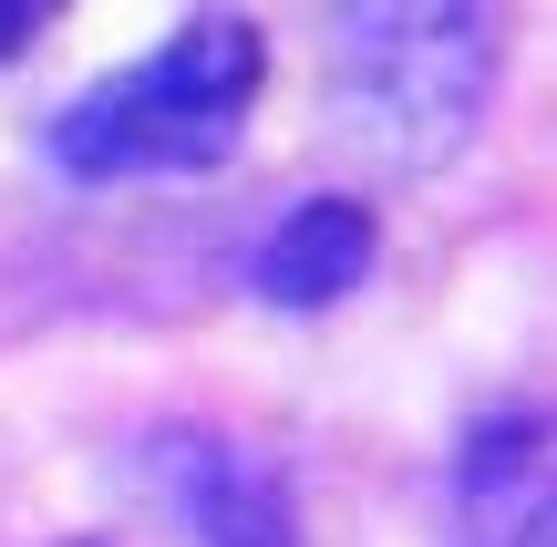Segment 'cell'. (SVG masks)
Returning <instances> with one entry per match:
<instances>
[{
    "label": "cell",
    "instance_id": "cell-1",
    "mask_svg": "<svg viewBox=\"0 0 557 547\" xmlns=\"http://www.w3.org/2000/svg\"><path fill=\"white\" fill-rule=\"evenodd\" d=\"M269 83V41L238 11H197L186 32H165L145 62L103 73L94 94H73L52 114V165L73 186H135V176H207L227 165V145L248 135Z\"/></svg>",
    "mask_w": 557,
    "mask_h": 547
},
{
    "label": "cell",
    "instance_id": "cell-2",
    "mask_svg": "<svg viewBox=\"0 0 557 547\" xmlns=\"http://www.w3.org/2000/svg\"><path fill=\"white\" fill-rule=\"evenodd\" d=\"M331 73L393 176H444L506 83V0H341Z\"/></svg>",
    "mask_w": 557,
    "mask_h": 547
},
{
    "label": "cell",
    "instance_id": "cell-3",
    "mask_svg": "<svg viewBox=\"0 0 557 547\" xmlns=\"http://www.w3.org/2000/svg\"><path fill=\"white\" fill-rule=\"evenodd\" d=\"M145 475H156L165 517L186 527V547H310L278 455H259L248 434L156 424V434H145Z\"/></svg>",
    "mask_w": 557,
    "mask_h": 547
},
{
    "label": "cell",
    "instance_id": "cell-4",
    "mask_svg": "<svg viewBox=\"0 0 557 547\" xmlns=\"http://www.w3.org/2000/svg\"><path fill=\"white\" fill-rule=\"evenodd\" d=\"M465 527L485 547H557V403H496L455 455Z\"/></svg>",
    "mask_w": 557,
    "mask_h": 547
},
{
    "label": "cell",
    "instance_id": "cell-5",
    "mask_svg": "<svg viewBox=\"0 0 557 547\" xmlns=\"http://www.w3.org/2000/svg\"><path fill=\"white\" fill-rule=\"evenodd\" d=\"M372 259H382V217L361 197H299L248 248V289L269 310H331V300H351L372 279Z\"/></svg>",
    "mask_w": 557,
    "mask_h": 547
},
{
    "label": "cell",
    "instance_id": "cell-6",
    "mask_svg": "<svg viewBox=\"0 0 557 547\" xmlns=\"http://www.w3.org/2000/svg\"><path fill=\"white\" fill-rule=\"evenodd\" d=\"M52 11H62V0H0V62H11V52H21V41H32Z\"/></svg>",
    "mask_w": 557,
    "mask_h": 547
},
{
    "label": "cell",
    "instance_id": "cell-7",
    "mask_svg": "<svg viewBox=\"0 0 557 547\" xmlns=\"http://www.w3.org/2000/svg\"><path fill=\"white\" fill-rule=\"evenodd\" d=\"M62 547H103V537H62Z\"/></svg>",
    "mask_w": 557,
    "mask_h": 547
}]
</instances>
